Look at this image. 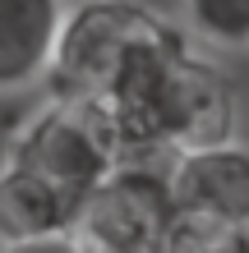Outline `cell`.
<instances>
[{"label": "cell", "mask_w": 249, "mask_h": 253, "mask_svg": "<svg viewBox=\"0 0 249 253\" xmlns=\"http://www.w3.org/2000/svg\"><path fill=\"white\" fill-rule=\"evenodd\" d=\"M129 157H185L236 138V92L199 55H166L111 101Z\"/></svg>", "instance_id": "obj_1"}, {"label": "cell", "mask_w": 249, "mask_h": 253, "mask_svg": "<svg viewBox=\"0 0 249 253\" xmlns=\"http://www.w3.org/2000/svg\"><path fill=\"white\" fill-rule=\"evenodd\" d=\"M180 51H189L185 33L139 0H79L65 9L51 79L60 92L111 106L143 69Z\"/></svg>", "instance_id": "obj_2"}, {"label": "cell", "mask_w": 249, "mask_h": 253, "mask_svg": "<svg viewBox=\"0 0 249 253\" xmlns=\"http://www.w3.org/2000/svg\"><path fill=\"white\" fill-rule=\"evenodd\" d=\"M125 157L129 152H125L120 125H115L106 101L60 92L55 101H47V106L23 125V133L9 143L5 161L33 170L37 180H47L55 193H65V198L74 203V212H79V203L106 180Z\"/></svg>", "instance_id": "obj_3"}, {"label": "cell", "mask_w": 249, "mask_h": 253, "mask_svg": "<svg viewBox=\"0 0 249 253\" xmlns=\"http://www.w3.org/2000/svg\"><path fill=\"white\" fill-rule=\"evenodd\" d=\"M175 212L166 161L152 166L148 157H125L79 203L69 240L79 253H157Z\"/></svg>", "instance_id": "obj_4"}, {"label": "cell", "mask_w": 249, "mask_h": 253, "mask_svg": "<svg viewBox=\"0 0 249 253\" xmlns=\"http://www.w3.org/2000/svg\"><path fill=\"white\" fill-rule=\"evenodd\" d=\"M166 175L180 212L249 230V147L231 138V143L203 147V152L171 157Z\"/></svg>", "instance_id": "obj_5"}, {"label": "cell", "mask_w": 249, "mask_h": 253, "mask_svg": "<svg viewBox=\"0 0 249 253\" xmlns=\"http://www.w3.org/2000/svg\"><path fill=\"white\" fill-rule=\"evenodd\" d=\"M65 28L60 0H0V92H23L55 65Z\"/></svg>", "instance_id": "obj_6"}, {"label": "cell", "mask_w": 249, "mask_h": 253, "mask_svg": "<svg viewBox=\"0 0 249 253\" xmlns=\"http://www.w3.org/2000/svg\"><path fill=\"white\" fill-rule=\"evenodd\" d=\"M69 221H74V203L65 193H55L47 180L14 161L0 166V244L55 240L69 235Z\"/></svg>", "instance_id": "obj_7"}, {"label": "cell", "mask_w": 249, "mask_h": 253, "mask_svg": "<svg viewBox=\"0 0 249 253\" xmlns=\"http://www.w3.org/2000/svg\"><path fill=\"white\" fill-rule=\"evenodd\" d=\"M157 253H249V230L222 226V221H208L194 212H175Z\"/></svg>", "instance_id": "obj_8"}, {"label": "cell", "mask_w": 249, "mask_h": 253, "mask_svg": "<svg viewBox=\"0 0 249 253\" xmlns=\"http://www.w3.org/2000/svg\"><path fill=\"white\" fill-rule=\"evenodd\" d=\"M185 19L212 46H249V0H185Z\"/></svg>", "instance_id": "obj_9"}, {"label": "cell", "mask_w": 249, "mask_h": 253, "mask_svg": "<svg viewBox=\"0 0 249 253\" xmlns=\"http://www.w3.org/2000/svg\"><path fill=\"white\" fill-rule=\"evenodd\" d=\"M5 253H74V240L55 235V240H33V244H5Z\"/></svg>", "instance_id": "obj_10"}, {"label": "cell", "mask_w": 249, "mask_h": 253, "mask_svg": "<svg viewBox=\"0 0 249 253\" xmlns=\"http://www.w3.org/2000/svg\"><path fill=\"white\" fill-rule=\"evenodd\" d=\"M74 253H79V249H74Z\"/></svg>", "instance_id": "obj_11"}]
</instances>
